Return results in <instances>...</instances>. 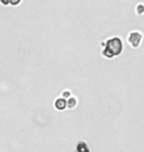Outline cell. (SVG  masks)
Here are the masks:
<instances>
[{
  "mask_svg": "<svg viewBox=\"0 0 144 152\" xmlns=\"http://www.w3.org/2000/svg\"><path fill=\"white\" fill-rule=\"evenodd\" d=\"M122 50V42L118 38L110 39L106 44L105 50H103V54L107 57H113L118 56Z\"/></svg>",
  "mask_w": 144,
  "mask_h": 152,
  "instance_id": "6da1fadb",
  "label": "cell"
},
{
  "mask_svg": "<svg viewBox=\"0 0 144 152\" xmlns=\"http://www.w3.org/2000/svg\"><path fill=\"white\" fill-rule=\"evenodd\" d=\"M142 39V35L139 32H132L128 37V42H130V45L133 48H137L140 44Z\"/></svg>",
  "mask_w": 144,
  "mask_h": 152,
  "instance_id": "7a4b0ae2",
  "label": "cell"
},
{
  "mask_svg": "<svg viewBox=\"0 0 144 152\" xmlns=\"http://www.w3.org/2000/svg\"><path fill=\"white\" fill-rule=\"evenodd\" d=\"M66 106V103L63 99H58L56 103V107L58 109V110H63Z\"/></svg>",
  "mask_w": 144,
  "mask_h": 152,
  "instance_id": "3957f363",
  "label": "cell"
},
{
  "mask_svg": "<svg viewBox=\"0 0 144 152\" xmlns=\"http://www.w3.org/2000/svg\"><path fill=\"white\" fill-rule=\"evenodd\" d=\"M69 104H68V106H69V107L70 108H73V107H74V106L76 105V100L74 99V98H71V99H70L69 100Z\"/></svg>",
  "mask_w": 144,
  "mask_h": 152,
  "instance_id": "277c9868",
  "label": "cell"
}]
</instances>
